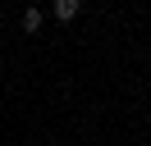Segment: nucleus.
Wrapping results in <instances>:
<instances>
[{
	"instance_id": "f03ea898",
	"label": "nucleus",
	"mask_w": 151,
	"mask_h": 146,
	"mask_svg": "<svg viewBox=\"0 0 151 146\" xmlns=\"http://www.w3.org/2000/svg\"><path fill=\"white\" fill-rule=\"evenodd\" d=\"M41 27V9L32 5V9H23V32H37Z\"/></svg>"
},
{
	"instance_id": "f257e3e1",
	"label": "nucleus",
	"mask_w": 151,
	"mask_h": 146,
	"mask_svg": "<svg viewBox=\"0 0 151 146\" xmlns=\"http://www.w3.org/2000/svg\"><path fill=\"white\" fill-rule=\"evenodd\" d=\"M78 9H83V0H55V18H60V23L78 18Z\"/></svg>"
}]
</instances>
